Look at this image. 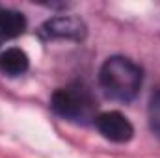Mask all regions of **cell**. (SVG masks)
Masks as SVG:
<instances>
[{"label": "cell", "instance_id": "cell-1", "mask_svg": "<svg viewBox=\"0 0 160 158\" xmlns=\"http://www.w3.org/2000/svg\"><path fill=\"white\" fill-rule=\"evenodd\" d=\"M142 80V69L125 56L108 58L99 71V84L104 95L118 102H130L138 95Z\"/></svg>", "mask_w": 160, "mask_h": 158}, {"label": "cell", "instance_id": "cell-7", "mask_svg": "<svg viewBox=\"0 0 160 158\" xmlns=\"http://www.w3.org/2000/svg\"><path fill=\"white\" fill-rule=\"evenodd\" d=\"M149 126L153 134L160 138V87L151 95L149 101Z\"/></svg>", "mask_w": 160, "mask_h": 158}, {"label": "cell", "instance_id": "cell-5", "mask_svg": "<svg viewBox=\"0 0 160 158\" xmlns=\"http://www.w3.org/2000/svg\"><path fill=\"white\" fill-rule=\"evenodd\" d=\"M28 65H30V60L26 52L19 47H11L0 52V71L6 77H19L28 71Z\"/></svg>", "mask_w": 160, "mask_h": 158}, {"label": "cell", "instance_id": "cell-4", "mask_svg": "<svg viewBox=\"0 0 160 158\" xmlns=\"http://www.w3.org/2000/svg\"><path fill=\"white\" fill-rule=\"evenodd\" d=\"M97 130L114 143H127L134 136V126L119 112H104L95 117Z\"/></svg>", "mask_w": 160, "mask_h": 158}, {"label": "cell", "instance_id": "cell-6", "mask_svg": "<svg viewBox=\"0 0 160 158\" xmlns=\"http://www.w3.org/2000/svg\"><path fill=\"white\" fill-rule=\"evenodd\" d=\"M24 30H26V19L22 13L13 9L0 11V45L8 39L19 37Z\"/></svg>", "mask_w": 160, "mask_h": 158}, {"label": "cell", "instance_id": "cell-2", "mask_svg": "<svg viewBox=\"0 0 160 158\" xmlns=\"http://www.w3.org/2000/svg\"><path fill=\"white\" fill-rule=\"evenodd\" d=\"M50 108L56 116L73 121V123H89L95 121L97 102L91 93L82 86L60 87L52 93Z\"/></svg>", "mask_w": 160, "mask_h": 158}, {"label": "cell", "instance_id": "cell-3", "mask_svg": "<svg viewBox=\"0 0 160 158\" xmlns=\"http://www.w3.org/2000/svg\"><path fill=\"white\" fill-rule=\"evenodd\" d=\"M41 37L45 39H73L82 41L88 34L84 21L75 15H58L45 21L39 28Z\"/></svg>", "mask_w": 160, "mask_h": 158}]
</instances>
